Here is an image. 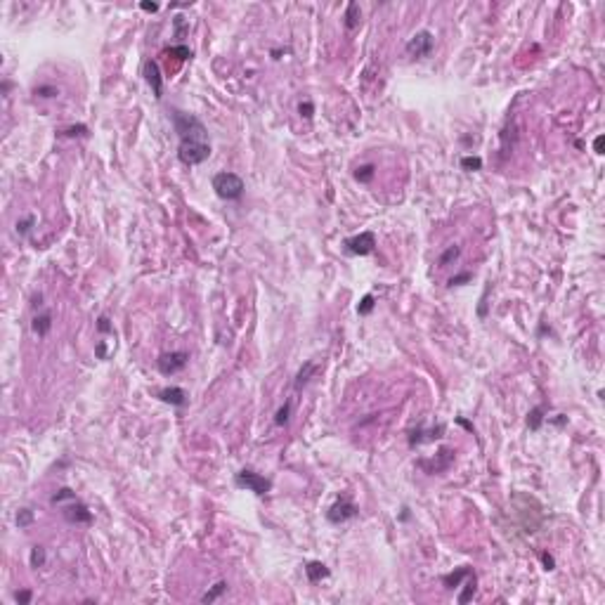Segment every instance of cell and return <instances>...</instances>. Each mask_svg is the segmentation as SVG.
I'll list each match as a JSON object with an SVG mask.
<instances>
[{
    "label": "cell",
    "instance_id": "obj_1",
    "mask_svg": "<svg viewBox=\"0 0 605 605\" xmlns=\"http://www.w3.org/2000/svg\"><path fill=\"white\" fill-rule=\"evenodd\" d=\"M173 128L180 137L178 145V159L185 166H199L210 156V142H208V130L194 114L175 109L171 114Z\"/></svg>",
    "mask_w": 605,
    "mask_h": 605
},
{
    "label": "cell",
    "instance_id": "obj_2",
    "mask_svg": "<svg viewBox=\"0 0 605 605\" xmlns=\"http://www.w3.org/2000/svg\"><path fill=\"white\" fill-rule=\"evenodd\" d=\"M244 180L236 175V173H229V171H222L217 173V175H213V192H215L217 197L222 201H236L241 199V194H244Z\"/></svg>",
    "mask_w": 605,
    "mask_h": 605
},
{
    "label": "cell",
    "instance_id": "obj_3",
    "mask_svg": "<svg viewBox=\"0 0 605 605\" xmlns=\"http://www.w3.org/2000/svg\"><path fill=\"white\" fill-rule=\"evenodd\" d=\"M435 47V36L430 33V31H416L414 36L406 40L404 45V52L411 57V59H425L428 54L433 52Z\"/></svg>",
    "mask_w": 605,
    "mask_h": 605
},
{
    "label": "cell",
    "instance_id": "obj_4",
    "mask_svg": "<svg viewBox=\"0 0 605 605\" xmlns=\"http://www.w3.org/2000/svg\"><path fill=\"white\" fill-rule=\"evenodd\" d=\"M234 482H236V487H244L248 492H253V494H258V497H265L272 489L270 480L265 478V475H260V473H253V470H239Z\"/></svg>",
    "mask_w": 605,
    "mask_h": 605
},
{
    "label": "cell",
    "instance_id": "obj_5",
    "mask_svg": "<svg viewBox=\"0 0 605 605\" xmlns=\"http://www.w3.org/2000/svg\"><path fill=\"white\" fill-rule=\"evenodd\" d=\"M343 248L350 255H369L376 248V234L374 232H360L355 236H348L343 241Z\"/></svg>",
    "mask_w": 605,
    "mask_h": 605
},
{
    "label": "cell",
    "instance_id": "obj_6",
    "mask_svg": "<svg viewBox=\"0 0 605 605\" xmlns=\"http://www.w3.org/2000/svg\"><path fill=\"white\" fill-rule=\"evenodd\" d=\"M357 515H360V508H357L348 497H341L329 511H326L329 523H334V525L348 523V520H353V518H357Z\"/></svg>",
    "mask_w": 605,
    "mask_h": 605
},
{
    "label": "cell",
    "instance_id": "obj_7",
    "mask_svg": "<svg viewBox=\"0 0 605 605\" xmlns=\"http://www.w3.org/2000/svg\"><path fill=\"white\" fill-rule=\"evenodd\" d=\"M187 362H190V355L185 353V350H175V353H163L156 360V367H159V371H161L163 376H173V374L185 369Z\"/></svg>",
    "mask_w": 605,
    "mask_h": 605
},
{
    "label": "cell",
    "instance_id": "obj_8",
    "mask_svg": "<svg viewBox=\"0 0 605 605\" xmlns=\"http://www.w3.org/2000/svg\"><path fill=\"white\" fill-rule=\"evenodd\" d=\"M62 515H64V520H69L71 525H90L92 523V513L88 511V506L83 504L78 497L62 504Z\"/></svg>",
    "mask_w": 605,
    "mask_h": 605
},
{
    "label": "cell",
    "instance_id": "obj_9",
    "mask_svg": "<svg viewBox=\"0 0 605 605\" xmlns=\"http://www.w3.org/2000/svg\"><path fill=\"white\" fill-rule=\"evenodd\" d=\"M142 71H145V81L149 83V88H152L154 97H156V100H161V97H163V78H161V69H159V64L154 62V59H147L145 66H142Z\"/></svg>",
    "mask_w": 605,
    "mask_h": 605
},
{
    "label": "cell",
    "instance_id": "obj_10",
    "mask_svg": "<svg viewBox=\"0 0 605 605\" xmlns=\"http://www.w3.org/2000/svg\"><path fill=\"white\" fill-rule=\"evenodd\" d=\"M452 461H454L452 449H440V454H437L430 463H428V461H418V466H421L425 473H442V470H447L449 466H452Z\"/></svg>",
    "mask_w": 605,
    "mask_h": 605
},
{
    "label": "cell",
    "instance_id": "obj_11",
    "mask_svg": "<svg viewBox=\"0 0 605 605\" xmlns=\"http://www.w3.org/2000/svg\"><path fill=\"white\" fill-rule=\"evenodd\" d=\"M156 398L161 400V402H166V404H173V406H185L187 404V393H185V388H178V386L159 390Z\"/></svg>",
    "mask_w": 605,
    "mask_h": 605
},
{
    "label": "cell",
    "instance_id": "obj_12",
    "mask_svg": "<svg viewBox=\"0 0 605 605\" xmlns=\"http://www.w3.org/2000/svg\"><path fill=\"white\" fill-rule=\"evenodd\" d=\"M31 329H33V334H36L38 338H45V336L50 334V329H52V312H50V310H45V312H38V315H33Z\"/></svg>",
    "mask_w": 605,
    "mask_h": 605
},
{
    "label": "cell",
    "instance_id": "obj_13",
    "mask_svg": "<svg viewBox=\"0 0 605 605\" xmlns=\"http://www.w3.org/2000/svg\"><path fill=\"white\" fill-rule=\"evenodd\" d=\"M305 575H307V579H310L312 584H317V582H322V579L329 577L331 572H329V568H326L324 563L312 560V563H307V565H305Z\"/></svg>",
    "mask_w": 605,
    "mask_h": 605
},
{
    "label": "cell",
    "instance_id": "obj_14",
    "mask_svg": "<svg viewBox=\"0 0 605 605\" xmlns=\"http://www.w3.org/2000/svg\"><path fill=\"white\" fill-rule=\"evenodd\" d=\"M360 21H362V9H360V5L357 2H348V7H345V14H343V24H345V28H357L360 26Z\"/></svg>",
    "mask_w": 605,
    "mask_h": 605
},
{
    "label": "cell",
    "instance_id": "obj_15",
    "mask_svg": "<svg viewBox=\"0 0 605 605\" xmlns=\"http://www.w3.org/2000/svg\"><path fill=\"white\" fill-rule=\"evenodd\" d=\"M470 572H473V570L463 565V568L454 570V572H449V575H444V577H442L444 587H447V589H456V587H461V584H463V579L468 577Z\"/></svg>",
    "mask_w": 605,
    "mask_h": 605
},
{
    "label": "cell",
    "instance_id": "obj_16",
    "mask_svg": "<svg viewBox=\"0 0 605 605\" xmlns=\"http://www.w3.org/2000/svg\"><path fill=\"white\" fill-rule=\"evenodd\" d=\"M444 433V425H437V428H433V430H414L411 433V437H409V444L414 447V444H421L423 440H435V437H442Z\"/></svg>",
    "mask_w": 605,
    "mask_h": 605
},
{
    "label": "cell",
    "instance_id": "obj_17",
    "mask_svg": "<svg viewBox=\"0 0 605 605\" xmlns=\"http://www.w3.org/2000/svg\"><path fill=\"white\" fill-rule=\"evenodd\" d=\"M461 587H463V591L459 594V598H456V601H459V603H468L470 598L475 596V587H478V577H475V572H470Z\"/></svg>",
    "mask_w": 605,
    "mask_h": 605
},
{
    "label": "cell",
    "instance_id": "obj_18",
    "mask_svg": "<svg viewBox=\"0 0 605 605\" xmlns=\"http://www.w3.org/2000/svg\"><path fill=\"white\" fill-rule=\"evenodd\" d=\"M546 404H539V406H534L532 411L527 414V425H530V430H539L542 428V423H544V418H546Z\"/></svg>",
    "mask_w": 605,
    "mask_h": 605
},
{
    "label": "cell",
    "instance_id": "obj_19",
    "mask_svg": "<svg viewBox=\"0 0 605 605\" xmlns=\"http://www.w3.org/2000/svg\"><path fill=\"white\" fill-rule=\"evenodd\" d=\"M374 175H376V166H374V163H364V166H360V168L355 171V180L362 182V185H367V182L374 180Z\"/></svg>",
    "mask_w": 605,
    "mask_h": 605
},
{
    "label": "cell",
    "instance_id": "obj_20",
    "mask_svg": "<svg viewBox=\"0 0 605 605\" xmlns=\"http://www.w3.org/2000/svg\"><path fill=\"white\" fill-rule=\"evenodd\" d=\"M225 591H227V582H217V584H213L210 591H206V594L201 596V603H213V601H217Z\"/></svg>",
    "mask_w": 605,
    "mask_h": 605
},
{
    "label": "cell",
    "instance_id": "obj_21",
    "mask_svg": "<svg viewBox=\"0 0 605 605\" xmlns=\"http://www.w3.org/2000/svg\"><path fill=\"white\" fill-rule=\"evenodd\" d=\"M28 563H31V568H43L45 565V549L43 546H33L31 549V556H28Z\"/></svg>",
    "mask_w": 605,
    "mask_h": 605
},
{
    "label": "cell",
    "instance_id": "obj_22",
    "mask_svg": "<svg viewBox=\"0 0 605 605\" xmlns=\"http://www.w3.org/2000/svg\"><path fill=\"white\" fill-rule=\"evenodd\" d=\"M459 255H461V248H459V246H449V248H447V251H444L442 255L437 258V265H440V267H447V265H449V262H454L456 258H459Z\"/></svg>",
    "mask_w": 605,
    "mask_h": 605
},
{
    "label": "cell",
    "instance_id": "obj_23",
    "mask_svg": "<svg viewBox=\"0 0 605 605\" xmlns=\"http://www.w3.org/2000/svg\"><path fill=\"white\" fill-rule=\"evenodd\" d=\"M315 371H317V364H315V362H307L305 369H300V371H298V379H296V388H303V386H305L307 381H310V376H312Z\"/></svg>",
    "mask_w": 605,
    "mask_h": 605
},
{
    "label": "cell",
    "instance_id": "obj_24",
    "mask_svg": "<svg viewBox=\"0 0 605 605\" xmlns=\"http://www.w3.org/2000/svg\"><path fill=\"white\" fill-rule=\"evenodd\" d=\"M33 225H36V215H26V217H21V220H17V234L26 236L33 229Z\"/></svg>",
    "mask_w": 605,
    "mask_h": 605
},
{
    "label": "cell",
    "instance_id": "obj_25",
    "mask_svg": "<svg viewBox=\"0 0 605 605\" xmlns=\"http://www.w3.org/2000/svg\"><path fill=\"white\" fill-rule=\"evenodd\" d=\"M289 414H291V402H286L284 406H279L277 409V414H274V425H286L289 423Z\"/></svg>",
    "mask_w": 605,
    "mask_h": 605
},
{
    "label": "cell",
    "instance_id": "obj_26",
    "mask_svg": "<svg viewBox=\"0 0 605 605\" xmlns=\"http://www.w3.org/2000/svg\"><path fill=\"white\" fill-rule=\"evenodd\" d=\"M71 499H76V492H71L69 487H62L57 494L52 497V504L54 506H62V504H66V501H71Z\"/></svg>",
    "mask_w": 605,
    "mask_h": 605
},
{
    "label": "cell",
    "instance_id": "obj_27",
    "mask_svg": "<svg viewBox=\"0 0 605 605\" xmlns=\"http://www.w3.org/2000/svg\"><path fill=\"white\" fill-rule=\"evenodd\" d=\"M461 168L463 171H480L482 168V159L480 156H463L461 159Z\"/></svg>",
    "mask_w": 605,
    "mask_h": 605
},
{
    "label": "cell",
    "instance_id": "obj_28",
    "mask_svg": "<svg viewBox=\"0 0 605 605\" xmlns=\"http://www.w3.org/2000/svg\"><path fill=\"white\" fill-rule=\"evenodd\" d=\"M33 523V511L31 508H19L17 511V525L24 530V527H28V525Z\"/></svg>",
    "mask_w": 605,
    "mask_h": 605
},
{
    "label": "cell",
    "instance_id": "obj_29",
    "mask_svg": "<svg viewBox=\"0 0 605 605\" xmlns=\"http://www.w3.org/2000/svg\"><path fill=\"white\" fill-rule=\"evenodd\" d=\"M166 54L178 57L180 62H185V59H190V57H192V50L187 45H175V47H171V50H166Z\"/></svg>",
    "mask_w": 605,
    "mask_h": 605
},
{
    "label": "cell",
    "instance_id": "obj_30",
    "mask_svg": "<svg viewBox=\"0 0 605 605\" xmlns=\"http://www.w3.org/2000/svg\"><path fill=\"white\" fill-rule=\"evenodd\" d=\"M33 95H36V97H45V100H50V97H57L59 90H57L54 85H38L36 90H33Z\"/></svg>",
    "mask_w": 605,
    "mask_h": 605
},
{
    "label": "cell",
    "instance_id": "obj_31",
    "mask_svg": "<svg viewBox=\"0 0 605 605\" xmlns=\"http://www.w3.org/2000/svg\"><path fill=\"white\" fill-rule=\"evenodd\" d=\"M173 28H175V38H182L187 31H190V24L185 21V17H180V14H178V17L173 19Z\"/></svg>",
    "mask_w": 605,
    "mask_h": 605
},
{
    "label": "cell",
    "instance_id": "obj_32",
    "mask_svg": "<svg viewBox=\"0 0 605 605\" xmlns=\"http://www.w3.org/2000/svg\"><path fill=\"white\" fill-rule=\"evenodd\" d=\"M374 305H376V303H374V296L367 293V296L362 298V303L357 305V312H360V315H369L371 310H374Z\"/></svg>",
    "mask_w": 605,
    "mask_h": 605
},
{
    "label": "cell",
    "instance_id": "obj_33",
    "mask_svg": "<svg viewBox=\"0 0 605 605\" xmlns=\"http://www.w3.org/2000/svg\"><path fill=\"white\" fill-rule=\"evenodd\" d=\"M298 111H300V116L310 121V118L315 116V104H312V102H300V104H298Z\"/></svg>",
    "mask_w": 605,
    "mask_h": 605
},
{
    "label": "cell",
    "instance_id": "obj_34",
    "mask_svg": "<svg viewBox=\"0 0 605 605\" xmlns=\"http://www.w3.org/2000/svg\"><path fill=\"white\" fill-rule=\"evenodd\" d=\"M97 331L100 334H111L114 329H111V322H109V317L107 315H102L100 319H97Z\"/></svg>",
    "mask_w": 605,
    "mask_h": 605
},
{
    "label": "cell",
    "instance_id": "obj_35",
    "mask_svg": "<svg viewBox=\"0 0 605 605\" xmlns=\"http://www.w3.org/2000/svg\"><path fill=\"white\" fill-rule=\"evenodd\" d=\"M473 279V274L470 272H463V274H456V277H452L449 279V286H461V284H466V281Z\"/></svg>",
    "mask_w": 605,
    "mask_h": 605
},
{
    "label": "cell",
    "instance_id": "obj_36",
    "mask_svg": "<svg viewBox=\"0 0 605 605\" xmlns=\"http://www.w3.org/2000/svg\"><path fill=\"white\" fill-rule=\"evenodd\" d=\"M31 598H33V594H31L28 589H24V591H17V594H14V601H17V603H21V605H28V603H31Z\"/></svg>",
    "mask_w": 605,
    "mask_h": 605
},
{
    "label": "cell",
    "instance_id": "obj_37",
    "mask_svg": "<svg viewBox=\"0 0 605 605\" xmlns=\"http://www.w3.org/2000/svg\"><path fill=\"white\" fill-rule=\"evenodd\" d=\"M95 357L97 360H107L109 357V350H107V343L104 341H97V345H95Z\"/></svg>",
    "mask_w": 605,
    "mask_h": 605
},
{
    "label": "cell",
    "instance_id": "obj_38",
    "mask_svg": "<svg viewBox=\"0 0 605 605\" xmlns=\"http://www.w3.org/2000/svg\"><path fill=\"white\" fill-rule=\"evenodd\" d=\"M85 133H88V128H85V126H71V128H66V130H64V135H69V137L85 135Z\"/></svg>",
    "mask_w": 605,
    "mask_h": 605
},
{
    "label": "cell",
    "instance_id": "obj_39",
    "mask_svg": "<svg viewBox=\"0 0 605 605\" xmlns=\"http://www.w3.org/2000/svg\"><path fill=\"white\" fill-rule=\"evenodd\" d=\"M542 560H544V568L546 570L556 568V560H553V556H549V553H542Z\"/></svg>",
    "mask_w": 605,
    "mask_h": 605
},
{
    "label": "cell",
    "instance_id": "obj_40",
    "mask_svg": "<svg viewBox=\"0 0 605 605\" xmlns=\"http://www.w3.org/2000/svg\"><path fill=\"white\" fill-rule=\"evenodd\" d=\"M603 142H605V137L598 135L596 142H594V152H596V154H603Z\"/></svg>",
    "mask_w": 605,
    "mask_h": 605
},
{
    "label": "cell",
    "instance_id": "obj_41",
    "mask_svg": "<svg viewBox=\"0 0 605 605\" xmlns=\"http://www.w3.org/2000/svg\"><path fill=\"white\" fill-rule=\"evenodd\" d=\"M140 7L145 9V12H156L159 9V2H140Z\"/></svg>",
    "mask_w": 605,
    "mask_h": 605
}]
</instances>
